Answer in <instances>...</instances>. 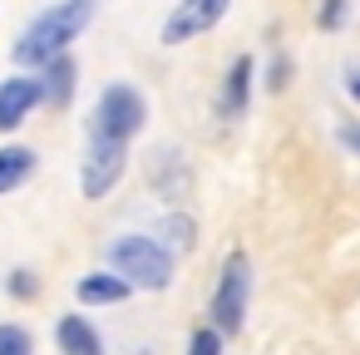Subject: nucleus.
<instances>
[{
  "label": "nucleus",
  "mask_w": 360,
  "mask_h": 355,
  "mask_svg": "<svg viewBox=\"0 0 360 355\" xmlns=\"http://www.w3.org/2000/svg\"><path fill=\"white\" fill-rule=\"evenodd\" d=\"M94 20V0H60V6H50L45 15H35V25L15 40V65H45L55 55H65L84 25Z\"/></svg>",
  "instance_id": "f257e3e1"
},
{
  "label": "nucleus",
  "mask_w": 360,
  "mask_h": 355,
  "mask_svg": "<svg viewBox=\"0 0 360 355\" xmlns=\"http://www.w3.org/2000/svg\"><path fill=\"white\" fill-rule=\"evenodd\" d=\"M109 262L129 286H143V291H163L173 281V257L153 237H119L109 247Z\"/></svg>",
  "instance_id": "f03ea898"
},
{
  "label": "nucleus",
  "mask_w": 360,
  "mask_h": 355,
  "mask_svg": "<svg viewBox=\"0 0 360 355\" xmlns=\"http://www.w3.org/2000/svg\"><path fill=\"white\" fill-rule=\"evenodd\" d=\"M143 119H148L143 94H139L134 84H109V89L99 94V104H94V124H89V134L129 143V138L143 129Z\"/></svg>",
  "instance_id": "7ed1b4c3"
},
{
  "label": "nucleus",
  "mask_w": 360,
  "mask_h": 355,
  "mask_svg": "<svg viewBox=\"0 0 360 355\" xmlns=\"http://www.w3.org/2000/svg\"><path fill=\"white\" fill-rule=\"evenodd\" d=\"M247 301H252V262H247V252H232L222 262V276H217V291H212V325L222 335L242 330Z\"/></svg>",
  "instance_id": "20e7f679"
},
{
  "label": "nucleus",
  "mask_w": 360,
  "mask_h": 355,
  "mask_svg": "<svg viewBox=\"0 0 360 355\" xmlns=\"http://www.w3.org/2000/svg\"><path fill=\"white\" fill-rule=\"evenodd\" d=\"M119 173H124V143L89 134V153H84V168H79V193L89 202H99V198H109V188L119 183Z\"/></svg>",
  "instance_id": "39448f33"
},
{
  "label": "nucleus",
  "mask_w": 360,
  "mask_h": 355,
  "mask_svg": "<svg viewBox=\"0 0 360 355\" xmlns=\"http://www.w3.org/2000/svg\"><path fill=\"white\" fill-rule=\"evenodd\" d=\"M227 6H232V0H178L173 15H168L163 30H158V40H163V45H183V40H193V35H207V30L227 15Z\"/></svg>",
  "instance_id": "423d86ee"
},
{
  "label": "nucleus",
  "mask_w": 360,
  "mask_h": 355,
  "mask_svg": "<svg viewBox=\"0 0 360 355\" xmlns=\"http://www.w3.org/2000/svg\"><path fill=\"white\" fill-rule=\"evenodd\" d=\"M35 104H40V79H30V75L6 79V84H0V134L20 129V124L30 119Z\"/></svg>",
  "instance_id": "0eeeda50"
},
{
  "label": "nucleus",
  "mask_w": 360,
  "mask_h": 355,
  "mask_svg": "<svg viewBox=\"0 0 360 355\" xmlns=\"http://www.w3.org/2000/svg\"><path fill=\"white\" fill-rule=\"evenodd\" d=\"M153 188H158L168 202H173V198H188L193 178H188L183 153H173V148H158V153H153Z\"/></svg>",
  "instance_id": "6e6552de"
},
{
  "label": "nucleus",
  "mask_w": 360,
  "mask_h": 355,
  "mask_svg": "<svg viewBox=\"0 0 360 355\" xmlns=\"http://www.w3.org/2000/svg\"><path fill=\"white\" fill-rule=\"evenodd\" d=\"M134 286L119 276V271H89V276H79V286H75V296L84 301V306H114V301H124Z\"/></svg>",
  "instance_id": "1a4fd4ad"
},
{
  "label": "nucleus",
  "mask_w": 360,
  "mask_h": 355,
  "mask_svg": "<svg viewBox=\"0 0 360 355\" xmlns=\"http://www.w3.org/2000/svg\"><path fill=\"white\" fill-rule=\"evenodd\" d=\"M247 94H252V55H237L227 70V89H222V114L242 119L247 114Z\"/></svg>",
  "instance_id": "9d476101"
},
{
  "label": "nucleus",
  "mask_w": 360,
  "mask_h": 355,
  "mask_svg": "<svg viewBox=\"0 0 360 355\" xmlns=\"http://www.w3.org/2000/svg\"><path fill=\"white\" fill-rule=\"evenodd\" d=\"M60 350L65 355H104V340L94 335V325L84 316H60Z\"/></svg>",
  "instance_id": "9b49d317"
},
{
  "label": "nucleus",
  "mask_w": 360,
  "mask_h": 355,
  "mask_svg": "<svg viewBox=\"0 0 360 355\" xmlns=\"http://www.w3.org/2000/svg\"><path fill=\"white\" fill-rule=\"evenodd\" d=\"M70 94H75V65H70V55H55V60H45L40 99H50V104H70Z\"/></svg>",
  "instance_id": "f8f14e48"
},
{
  "label": "nucleus",
  "mask_w": 360,
  "mask_h": 355,
  "mask_svg": "<svg viewBox=\"0 0 360 355\" xmlns=\"http://www.w3.org/2000/svg\"><path fill=\"white\" fill-rule=\"evenodd\" d=\"M30 173H35V153L30 148H0V193L20 188Z\"/></svg>",
  "instance_id": "ddd939ff"
},
{
  "label": "nucleus",
  "mask_w": 360,
  "mask_h": 355,
  "mask_svg": "<svg viewBox=\"0 0 360 355\" xmlns=\"http://www.w3.org/2000/svg\"><path fill=\"white\" fill-rule=\"evenodd\" d=\"M0 355H35V340L25 325H0Z\"/></svg>",
  "instance_id": "4468645a"
},
{
  "label": "nucleus",
  "mask_w": 360,
  "mask_h": 355,
  "mask_svg": "<svg viewBox=\"0 0 360 355\" xmlns=\"http://www.w3.org/2000/svg\"><path fill=\"white\" fill-rule=\"evenodd\" d=\"M188 355H222V330H217V325H202V330H193V340H188Z\"/></svg>",
  "instance_id": "2eb2a0df"
},
{
  "label": "nucleus",
  "mask_w": 360,
  "mask_h": 355,
  "mask_svg": "<svg viewBox=\"0 0 360 355\" xmlns=\"http://www.w3.org/2000/svg\"><path fill=\"white\" fill-rule=\"evenodd\" d=\"M163 237H173V242L188 252V247H193V222H188L183 212H173V217H163Z\"/></svg>",
  "instance_id": "dca6fc26"
},
{
  "label": "nucleus",
  "mask_w": 360,
  "mask_h": 355,
  "mask_svg": "<svg viewBox=\"0 0 360 355\" xmlns=\"http://www.w3.org/2000/svg\"><path fill=\"white\" fill-rule=\"evenodd\" d=\"M340 20H345V0H326L321 15H316V25H321V30H330V25H340Z\"/></svg>",
  "instance_id": "f3484780"
},
{
  "label": "nucleus",
  "mask_w": 360,
  "mask_h": 355,
  "mask_svg": "<svg viewBox=\"0 0 360 355\" xmlns=\"http://www.w3.org/2000/svg\"><path fill=\"white\" fill-rule=\"evenodd\" d=\"M11 291H15V296H35V281H30V271H15V276H11Z\"/></svg>",
  "instance_id": "a211bd4d"
},
{
  "label": "nucleus",
  "mask_w": 360,
  "mask_h": 355,
  "mask_svg": "<svg viewBox=\"0 0 360 355\" xmlns=\"http://www.w3.org/2000/svg\"><path fill=\"white\" fill-rule=\"evenodd\" d=\"M345 89H350V99H355V104H360V65H355V70H350V75H345Z\"/></svg>",
  "instance_id": "6ab92c4d"
},
{
  "label": "nucleus",
  "mask_w": 360,
  "mask_h": 355,
  "mask_svg": "<svg viewBox=\"0 0 360 355\" xmlns=\"http://www.w3.org/2000/svg\"><path fill=\"white\" fill-rule=\"evenodd\" d=\"M340 138H345V143H350V148H355V153H360V129H345V134H340Z\"/></svg>",
  "instance_id": "aec40b11"
}]
</instances>
